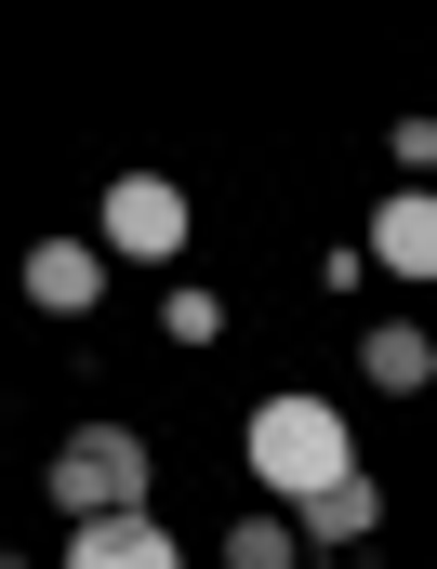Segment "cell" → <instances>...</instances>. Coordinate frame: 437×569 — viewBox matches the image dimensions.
<instances>
[{"label":"cell","instance_id":"obj_1","mask_svg":"<svg viewBox=\"0 0 437 569\" xmlns=\"http://www.w3.org/2000/svg\"><path fill=\"white\" fill-rule=\"evenodd\" d=\"M252 477L305 503V490H331V477H358V450H345V411L331 398H266L252 411Z\"/></svg>","mask_w":437,"mask_h":569},{"label":"cell","instance_id":"obj_3","mask_svg":"<svg viewBox=\"0 0 437 569\" xmlns=\"http://www.w3.org/2000/svg\"><path fill=\"white\" fill-rule=\"evenodd\" d=\"M172 239H186V186H172V172H120V186H107V252H146V266H159Z\"/></svg>","mask_w":437,"mask_h":569},{"label":"cell","instance_id":"obj_2","mask_svg":"<svg viewBox=\"0 0 437 569\" xmlns=\"http://www.w3.org/2000/svg\"><path fill=\"white\" fill-rule=\"evenodd\" d=\"M53 503L93 530V517H146V437L120 425H80L67 450H53Z\"/></svg>","mask_w":437,"mask_h":569},{"label":"cell","instance_id":"obj_7","mask_svg":"<svg viewBox=\"0 0 437 569\" xmlns=\"http://www.w3.org/2000/svg\"><path fill=\"white\" fill-rule=\"evenodd\" d=\"M371 517H385V490H371V477H331V490H305V543H358Z\"/></svg>","mask_w":437,"mask_h":569},{"label":"cell","instance_id":"obj_5","mask_svg":"<svg viewBox=\"0 0 437 569\" xmlns=\"http://www.w3.org/2000/svg\"><path fill=\"white\" fill-rule=\"evenodd\" d=\"M371 252H385L398 279H425V266H437V199H425V186H398V199L371 212Z\"/></svg>","mask_w":437,"mask_h":569},{"label":"cell","instance_id":"obj_4","mask_svg":"<svg viewBox=\"0 0 437 569\" xmlns=\"http://www.w3.org/2000/svg\"><path fill=\"white\" fill-rule=\"evenodd\" d=\"M67 569H172V530H159V517H93V530L67 543Z\"/></svg>","mask_w":437,"mask_h":569},{"label":"cell","instance_id":"obj_9","mask_svg":"<svg viewBox=\"0 0 437 569\" xmlns=\"http://www.w3.org/2000/svg\"><path fill=\"white\" fill-rule=\"evenodd\" d=\"M226 569H291V517H239L226 530Z\"/></svg>","mask_w":437,"mask_h":569},{"label":"cell","instance_id":"obj_6","mask_svg":"<svg viewBox=\"0 0 437 569\" xmlns=\"http://www.w3.org/2000/svg\"><path fill=\"white\" fill-rule=\"evenodd\" d=\"M93 291H107V266H93L80 239H40V252H27V305H53V318H80Z\"/></svg>","mask_w":437,"mask_h":569},{"label":"cell","instance_id":"obj_8","mask_svg":"<svg viewBox=\"0 0 437 569\" xmlns=\"http://www.w3.org/2000/svg\"><path fill=\"white\" fill-rule=\"evenodd\" d=\"M358 358H371V385H398V398H411V385H437V345H425V331H371Z\"/></svg>","mask_w":437,"mask_h":569}]
</instances>
